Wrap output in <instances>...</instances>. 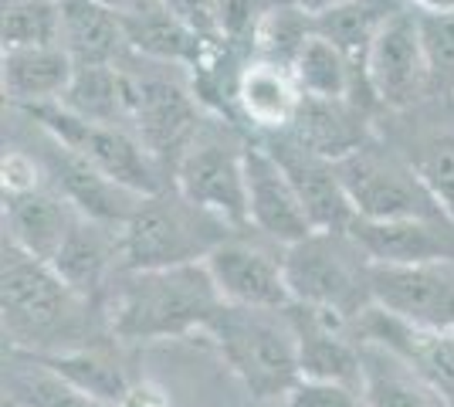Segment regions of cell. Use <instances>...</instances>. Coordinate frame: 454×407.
I'll return each mask as SVG.
<instances>
[{
	"mask_svg": "<svg viewBox=\"0 0 454 407\" xmlns=\"http://www.w3.org/2000/svg\"><path fill=\"white\" fill-rule=\"evenodd\" d=\"M224 309L204 262L173 269H122L119 286L109 289V326L119 343L176 340L193 330H207Z\"/></svg>",
	"mask_w": 454,
	"mask_h": 407,
	"instance_id": "6da1fadb",
	"label": "cell"
},
{
	"mask_svg": "<svg viewBox=\"0 0 454 407\" xmlns=\"http://www.w3.org/2000/svg\"><path fill=\"white\" fill-rule=\"evenodd\" d=\"M207 333L251 397L285 401V394L302 380L299 333L288 309H241L224 302V309L210 319Z\"/></svg>",
	"mask_w": 454,
	"mask_h": 407,
	"instance_id": "7a4b0ae2",
	"label": "cell"
},
{
	"mask_svg": "<svg viewBox=\"0 0 454 407\" xmlns=\"http://www.w3.org/2000/svg\"><path fill=\"white\" fill-rule=\"evenodd\" d=\"M89 302L68 289L48 262L4 241V333L24 353H58L61 336L78 330Z\"/></svg>",
	"mask_w": 454,
	"mask_h": 407,
	"instance_id": "3957f363",
	"label": "cell"
},
{
	"mask_svg": "<svg viewBox=\"0 0 454 407\" xmlns=\"http://www.w3.org/2000/svg\"><path fill=\"white\" fill-rule=\"evenodd\" d=\"M227 228L231 224L193 207L180 194L173 200L163 197V191L143 197L119 231L122 269L143 271L204 262L224 238H231Z\"/></svg>",
	"mask_w": 454,
	"mask_h": 407,
	"instance_id": "277c9868",
	"label": "cell"
},
{
	"mask_svg": "<svg viewBox=\"0 0 454 407\" xmlns=\"http://www.w3.org/2000/svg\"><path fill=\"white\" fill-rule=\"evenodd\" d=\"M285 275L292 299L312 309L356 319L373 306L370 258L349 231H312L285 248Z\"/></svg>",
	"mask_w": 454,
	"mask_h": 407,
	"instance_id": "5b68a950",
	"label": "cell"
},
{
	"mask_svg": "<svg viewBox=\"0 0 454 407\" xmlns=\"http://www.w3.org/2000/svg\"><path fill=\"white\" fill-rule=\"evenodd\" d=\"M27 116L38 122L51 143L85 160L92 170L109 176L113 184L133 191L139 197H150L163 191L160 176V160L143 146V139L126 129V126H106V122H89L65 109L61 102L27 109Z\"/></svg>",
	"mask_w": 454,
	"mask_h": 407,
	"instance_id": "8992f818",
	"label": "cell"
},
{
	"mask_svg": "<svg viewBox=\"0 0 454 407\" xmlns=\"http://www.w3.org/2000/svg\"><path fill=\"white\" fill-rule=\"evenodd\" d=\"M139 59V55H136ZM146 61V68H129L122 59L126 72V119L143 146L150 150L160 163L170 156L173 163L190 146V139L200 133V102L193 98L187 85L176 78V65L163 61Z\"/></svg>",
	"mask_w": 454,
	"mask_h": 407,
	"instance_id": "52a82bcc",
	"label": "cell"
},
{
	"mask_svg": "<svg viewBox=\"0 0 454 407\" xmlns=\"http://www.w3.org/2000/svg\"><path fill=\"white\" fill-rule=\"evenodd\" d=\"M340 180L349 194V204L363 221H394V217H420L441 214L431 191L417 176L414 163L383 153L363 143L360 150L336 160Z\"/></svg>",
	"mask_w": 454,
	"mask_h": 407,
	"instance_id": "ba28073f",
	"label": "cell"
},
{
	"mask_svg": "<svg viewBox=\"0 0 454 407\" xmlns=\"http://www.w3.org/2000/svg\"><path fill=\"white\" fill-rule=\"evenodd\" d=\"M363 85L387 109H411L434 89L414 7H400L380 24L363 59Z\"/></svg>",
	"mask_w": 454,
	"mask_h": 407,
	"instance_id": "9c48e42d",
	"label": "cell"
},
{
	"mask_svg": "<svg viewBox=\"0 0 454 407\" xmlns=\"http://www.w3.org/2000/svg\"><path fill=\"white\" fill-rule=\"evenodd\" d=\"M176 194L193 207L214 214L231 228L247 224V176H245V146H231L217 133H200L173 163Z\"/></svg>",
	"mask_w": 454,
	"mask_h": 407,
	"instance_id": "30bf717a",
	"label": "cell"
},
{
	"mask_svg": "<svg viewBox=\"0 0 454 407\" xmlns=\"http://www.w3.org/2000/svg\"><path fill=\"white\" fill-rule=\"evenodd\" d=\"M373 306L417 330H454V258L370 265Z\"/></svg>",
	"mask_w": 454,
	"mask_h": 407,
	"instance_id": "8fae6325",
	"label": "cell"
},
{
	"mask_svg": "<svg viewBox=\"0 0 454 407\" xmlns=\"http://www.w3.org/2000/svg\"><path fill=\"white\" fill-rule=\"evenodd\" d=\"M214 286L227 306L241 309H288L295 299L285 275V252L251 245L241 238H224L204 258Z\"/></svg>",
	"mask_w": 454,
	"mask_h": 407,
	"instance_id": "7c38bea8",
	"label": "cell"
},
{
	"mask_svg": "<svg viewBox=\"0 0 454 407\" xmlns=\"http://www.w3.org/2000/svg\"><path fill=\"white\" fill-rule=\"evenodd\" d=\"M245 176H247V224L262 231L275 245H295L319 231L305 211L295 184L288 180L285 167L265 143L245 146Z\"/></svg>",
	"mask_w": 454,
	"mask_h": 407,
	"instance_id": "4fadbf2b",
	"label": "cell"
},
{
	"mask_svg": "<svg viewBox=\"0 0 454 407\" xmlns=\"http://www.w3.org/2000/svg\"><path fill=\"white\" fill-rule=\"evenodd\" d=\"M265 146L285 167L288 180L295 184L312 224L319 231H349V224L356 221V211H353L349 194L342 187L336 160L312 153L309 146H302L288 133H271V139H265Z\"/></svg>",
	"mask_w": 454,
	"mask_h": 407,
	"instance_id": "5bb4252c",
	"label": "cell"
},
{
	"mask_svg": "<svg viewBox=\"0 0 454 407\" xmlns=\"http://www.w3.org/2000/svg\"><path fill=\"white\" fill-rule=\"evenodd\" d=\"M353 241L370 258V265H420L454 258V231L437 221V214L394 217V221H363L349 224Z\"/></svg>",
	"mask_w": 454,
	"mask_h": 407,
	"instance_id": "9a60e30c",
	"label": "cell"
},
{
	"mask_svg": "<svg viewBox=\"0 0 454 407\" xmlns=\"http://www.w3.org/2000/svg\"><path fill=\"white\" fill-rule=\"evenodd\" d=\"M78 217L82 211L68 197L44 187L24 194H4V241L51 265L68 234L75 231Z\"/></svg>",
	"mask_w": 454,
	"mask_h": 407,
	"instance_id": "2e32d148",
	"label": "cell"
},
{
	"mask_svg": "<svg viewBox=\"0 0 454 407\" xmlns=\"http://www.w3.org/2000/svg\"><path fill=\"white\" fill-rule=\"evenodd\" d=\"M119 224H106L95 217H78L75 231L55 254L51 269L68 289L82 295L85 302L102 299L113 289L115 269H122V245H119Z\"/></svg>",
	"mask_w": 454,
	"mask_h": 407,
	"instance_id": "e0dca14e",
	"label": "cell"
},
{
	"mask_svg": "<svg viewBox=\"0 0 454 407\" xmlns=\"http://www.w3.org/2000/svg\"><path fill=\"white\" fill-rule=\"evenodd\" d=\"M75 59L61 44H38V48H4L0 82L7 102L27 113L38 106L61 102L75 75Z\"/></svg>",
	"mask_w": 454,
	"mask_h": 407,
	"instance_id": "ac0fdd59",
	"label": "cell"
},
{
	"mask_svg": "<svg viewBox=\"0 0 454 407\" xmlns=\"http://www.w3.org/2000/svg\"><path fill=\"white\" fill-rule=\"evenodd\" d=\"M302 98L305 96L292 68L275 61L251 55L245 68L234 75V106L262 133H285L299 116Z\"/></svg>",
	"mask_w": 454,
	"mask_h": 407,
	"instance_id": "d6986e66",
	"label": "cell"
},
{
	"mask_svg": "<svg viewBox=\"0 0 454 407\" xmlns=\"http://www.w3.org/2000/svg\"><path fill=\"white\" fill-rule=\"evenodd\" d=\"M312 153L342 160L363 143H370V129L356 98H302L295 122L285 129Z\"/></svg>",
	"mask_w": 454,
	"mask_h": 407,
	"instance_id": "ffe728a7",
	"label": "cell"
},
{
	"mask_svg": "<svg viewBox=\"0 0 454 407\" xmlns=\"http://www.w3.org/2000/svg\"><path fill=\"white\" fill-rule=\"evenodd\" d=\"M61 48L75 65H119L129 51L126 20L102 0H61Z\"/></svg>",
	"mask_w": 454,
	"mask_h": 407,
	"instance_id": "44dd1931",
	"label": "cell"
},
{
	"mask_svg": "<svg viewBox=\"0 0 454 407\" xmlns=\"http://www.w3.org/2000/svg\"><path fill=\"white\" fill-rule=\"evenodd\" d=\"M363 353V404L366 407H444L417 367L394 349L356 340Z\"/></svg>",
	"mask_w": 454,
	"mask_h": 407,
	"instance_id": "7402d4cb",
	"label": "cell"
},
{
	"mask_svg": "<svg viewBox=\"0 0 454 407\" xmlns=\"http://www.w3.org/2000/svg\"><path fill=\"white\" fill-rule=\"evenodd\" d=\"M126 38H129V55L176 68H204L214 59V51L176 14H170L167 4L126 18Z\"/></svg>",
	"mask_w": 454,
	"mask_h": 407,
	"instance_id": "603a6c76",
	"label": "cell"
},
{
	"mask_svg": "<svg viewBox=\"0 0 454 407\" xmlns=\"http://www.w3.org/2000/svg\"><path fill=\"white\" fill-rule=\"evenodd\" d=\"M292 75L309 98H356V78H363V72L336 41L312 31L299 59L292 61Z\"/></svg>",
	"mask_w": 454,
	"mask_h": 407,
	"instance_id": "cb8c5ba5",
	"label": "cell"
},
{
	"mask_svg": "<svg viewBox=\"0 0 454 407\" xmlns=\"http://www.w3.org/2000/svg\"><path fill=\"white\" fill-rule=\"evenodd\" d=\"M35 356H41L48 367H55L61 377H68L78 390H85L89 397L109 407L119 404L126 397V390L133 387V377L122 367V360H115L113 353L102 347H72L58 349V353H35Z\"/></svg>",
	"mask_w": 454,
	"mask_h": 407,
	"instance_id": "d4e9b609",
	"label": "cell"
},
{
	"mask_svg": "<svg viewBox=\"0 0 454 407\" xmlns=\"http://www.w3.org/2000/svg\"><path fill=\"white\" fill-rule=\"evenodd\" d=\"M61 106L75 116L106 126H126V72L119 65H78L68 92L61 96Z\"/></svg>",
	"mask_w": 454,
	"mask_h": 407,
	"instance_id": "484cf974",
	"label": "cell"
},
{
	"mask_svg": "<svg viewBox=\"0 0 454 407\" xmlns=\"http://www.w3.org/2000/svg\"><path fill=\"white\" fill-rule=\"evenodd\" d=\"M7 397L18 407H109L78 390L68 377L48 367L35 353H14L7 370Z\"/></svg>",
	"mask_w": 454,
	"mask_h": 407,
	"instance_id": "4316f807",
	"label": "cell"
},
{
	"mask_svg": "<svg viewBox=\"0 0 454 407\" xmlns=\"http://www.w3.org/2000/svg\"><path fill=\"white\" fill-rule=\"evenodd\" d=\"M312 31H316V18H309L292 0L265 4L262 18L254 24V35H251V55L292 68L302 44L312 38Z\"/></svg>",
	"mask_w": 454,
	"mask_h": 407,
	"instance_id": "83f0119b",
	"label": "cell"
},
{
	"mask_svg": "<svg viewBox=\"0 0 454 407\" xmlns=\"http://www.w3.org/2000/svg\"><path fill=\"white\" fill-rule=\"evenodd\" d=\"M61 44V0H4V48Z\"/></svg>",
	"mask_w": 454,
	"mask_h": 407,
	"instance_id": "f1b7e54d",
	"label": "cell"
},
{
	"mask_svg": "<svg viewBox=\"0 0 454 407\" xmlns=\"http://www.w3.org/2000/svg\"><path fill=\"white\" fill-rule=\"evenodd\" d=\"M417 176L424 180V187L431 191L441 214L454 224V133L431 136L417 146L411 156Z\"/></svg>",
	"mask_w": 454,
	"mask_h": 407,
	"instance_id": "f546056e",
	"label": "cell"
},
{
	"mask_svg": "<svg viewBox=\"0 0 454 407\" xmlns=\"http://www.w3.org/2000/svg\"><path fill=\"white\" fill-rule=\"evenodd\" d=\"M420 20V38H424V55L431 65V82L434 89H451L454 85V11L434 14V11H417Z\"/></svg>",
	"mask_w": 454,
	"mask_h": 407,
	"instance_id": "4dcf8cb0",
	"label": "cell"
},
{
	"mask_svg": "<svg viewBox=\"0 0 454 407\" xmlns=\"http://www.w3.org/2000/svg\"><path fill=\"white\" fill-rule=\"evenodd\" d=\"M170 14L187 24L197 38L217 55L227 41V0H163Z\"/></svg>",
	"mask_w": 454,
	"mask_h": 407,
	"instance_id": "1f68e13d",
	"label": "cell"
},
{
	"mask_svg": "<svg viewBox=\"0 0 454 407\" xmlns=\"http://www.w3.org/2000/svg\"><path fill=\"white\" fill-rule=\"evenodd\" d=\"M285 407H366L363 390L336 380H312L302 377L295 387L285 394Z\"/></svg>",
	"mask_w": 454,
	"mask_h": 407,
	"instance_id": "d6a6232c",
	"label": "cell"
},
{
	"mask_svg": "<svg viewBox=\"0 0 454 407\" xmlns=\"http://www.w3.org/2000/svg\"><path fill=\"white\" fill-rule=\"evenodd\" d=\"M35 187H41L38 163L20 150L4 156V194H24V191H35Z\"/></svg>",
	"mask_w": 454,
	"mask_h": 407,
	"instance_id": "836d02e7",
	"label": "cell"
},
{
	"mask_svg": "<svg viewBox=\"0 0 454 407\" xmlns=\"http://www.w3.org/2000/svg\"><path fill=\"white\" fill-rule=\"evenodd\" d=\"M115 407H170V397H167V390L150 380H133V387L126 390V397Z\"/></svg>",
	"mask_w": 454,
	"mask_h": 407,
	"instance_id": "e575fe53",
	"label": "cell"
},
{
	"mask_svg": "<svg viewBox=\"0 0 454 407\" xmlns=\"http://www.w3.org/2000/svg\"><path fill=\"white\" fill-rule=\"evenodd\" d=\"M109 11H115L119 18H136V14H143V11H150V7H160L163 0H102Z\"/></svg>",
	"mask_w": 454,
	"mask_h": 407,
	"instance_id": "d590c367",
	"label": "cell"
},
{
	"mask_svg": "<svg viewBox=\"0 0 454 407\" xmlns=\"http://www.w3.org/2000/svg\"><path fill=\"white\" fill-rule=\"evenodd\" d=\"M295 7H302L309 18H322V14H329V11H336L342 4H349V0H292Z\"/></svg>",
	"mask_w": 454,
	"mask_h": 407,
	"instance_id": "8d00e7d4",
	"label": "cell"
},
{
	"mask_svg": "<svg viewBox=\"0 0 454 407\" xmlns=\"http://www.w3.org/2000/svg\"><path fill=\"white\" fill-rule=\"evenodd\" d=\"M407 7L414 11H434V14H444V11H454V0H403Z\"/></svg>",
	"mask_w": 454,
	"mask_h": 407,
	"instance_id": "74e56055",
	"label": "cell"
},
{
	"mask_svg": "<svg viewBox=\"0 0 454 407\" xmlns=\"http://www.w3.org/2000/svg\"><path fill=\"white\" fill-rule=\"evenodd\" d=\"M268 4H275V0H268Z\"/></svg>",
	"mask_w": 454,
	"mask_h": 407,
	"instance_id": "f35d334b",
	"label": "cell"
},
{
	"mask_svg": "<svg viewBox=\"0 0 454 407\" xmlns=\"http://www.w3.org/2000/svg\"><path fill=\"white\" fill-rule=\"evenodd\" d=\"M444 407H448V404H444Z\"/></svg>",
	"mask_w": 454,
	"mask_h": 407,
	"instance_id": "ab89813d",
	"label": "cell"
}]
</instances>
